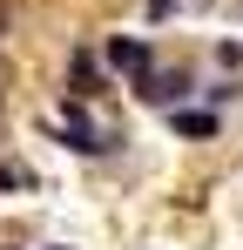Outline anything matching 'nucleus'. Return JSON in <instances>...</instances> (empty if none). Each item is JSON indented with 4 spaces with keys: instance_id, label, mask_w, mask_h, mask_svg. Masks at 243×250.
Here are the masks:
<instances>
[{
    "instance_id": "2",
    "label": "nucleus",
    "mask_w": 243,
    "mask_h": 250,
    "mask_svg": "<svg viewBox=\"0 0 243 250\" xmlns=\"http://www.w3.org/2000/svg\"><path fill=\"white\" fill-rule=\"evenodd\" d=\"M108 68H122V75H142V68H149V47L135 41V34H115V41H108Z\"/></svg>"
},
{
    "instance_id": "1",
    "label": "nucleus",
    "mask_w": 243,
    "mask_h": 250,
    "mask_svg": "<svg viewBox=\"0 0 243 250\" xmlns=\"http://www.w3.org/2000/svg\"><path fill=\"white\" fill-rule=\"evenodd\" d=\"M135 95H142V102H156V108H182L189 75H156V68H142V75H135Z\"/></svg>"
},
{
    "instance_id": "5",
    "label": "nucleus",
    "mask_w": 243,
    "mask_h": 250,
    "mask_svg": "<svg viewBox=\"0 0 243 250\" xmlns=\"http://www.w3.org/2000/svg\"><path fill=\"white\" fill-rule=\"evenodd\" d=\"M169 7H176V0H149V14H156V21H169Z\"/></svg>"
},
{
    "instance_id": "4",
    "label": "nucleus",
    "mask_w": 243,
    "mask_h": 250,
    "mask_svg": "<svg viewBox=\"0 0 243 250\" xmlns=\"http://www.w3.org/2000/svg\"><path fill=\"white\" fill-rule=\"evenodd\" d=\"M27 183H34V176H27V169H14V163H0V189H27Z\"/></svg>"
},
{
    "instance_id": "3",
    "label": "nucleus",
    "mask_w": 243,
    "mask_h": 250,
    "mask_svg": "<svg viewBox=\"0 0 243 250\" xmlns=\"http://www.w3.org/2000/svg\"><path fill=\"white\" fill-rule=\"evenodd\" d=\"M169 128H176V135L209 142V135H216V115H209V108H169Z\"/></svg>"
}]
</instances>
